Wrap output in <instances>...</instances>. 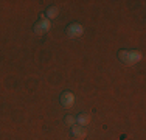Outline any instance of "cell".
Segmentation results:
<instances>
[{
	"mask_svg": "<svg viewBox=\"0 0 146 140\" xmlns=\"http://www.w3.org/2000/svg\"><path fill=\"white\" fill-rule=\"evenodd\" d=\"M118 58H120V61L124 62L126 65H134V64H137V62L141 61L143 55L138 50H121V51H118Z\"/></svg>",
	"mask_w": 146,
	"mask_h": 140,
	"instance_id": "1",
	"label": "cell"
},
{
	"mask_svg": "<svg viewBox=\"0 0 146 140\" xmlns=\"http://www.w3.org/2000/svg\"><path fill=\"white\" fill-rule=\"evenodd\" d=\"M50 28H51V22L47 19V17H42V19L34 25V33L36 34H44V33H47Z\"/></svg>",
	"mask_w": 146,
	"mask_h": 140,
	"instance_id": "2",
	"label": "cell"
},
{
	"mask_svg": "<svg viewBox=\"0 0 146 140\" xmlns=\"http://www.w3.org/2000/svg\"><path fill=\"white\" fill-rule=\"evenodd\" d=\"M59 100H61V106H62V107H65V109H70V107L73 106V103H75V95L67 90V92L62 93Z\"/></svg>",
	"mask_w": 146,
	"mask_h": 140,
	"instance_id": "3",
	"label": "cell"
},
{
	"mask_svg": "<svg viewBox=\"0 0 146 140\" xmlns=\"http://www.w3.org/2000/svg\"><path fill=\"white\" fill-rule=\"evenodd\" d=\"M84 33V28H82L81 23H70L67 27V34L68 37H79Z\"/></svg>",
	"mask_w": 146,
	"mask_h": 140,
	"instance_id": "4",
	"label": "cell"
},
{
	"mask_svg": "<svg viewBox=\"0 0 146 140\" xmlns=\"http://www.w3.org/2000/svg\"><path fill=\"white\" fill-rule=\"evenodd\" d=\"M70 134L73 135V137H76V139H84L86 135H87V132H86V129L82 128V126L73 125L72 129H70Z\"/></svg>",
	"mask_w": 146,
	"mask_h": 140,
	"instance_id": "5",
	"label": "cell"
},
{
	"mask_svg": "<svg viewBox=\"0 0 146 140\" xmlns=\"http://www.w3.org/2000/svg\"><path fill=\"white\" fill-rule=\"evenodd\" d=\"M76 123H78V126H87L90 123V115L89 114H86V112H81V114L76 117Z\"/></svg>",
	"mask_w": 146,
	"mask_h": 140,
	"instance_id": "6",
	"label": "cell"
},
{
	"mask_svg": "<svg viewBox=\"0 0 146 140\" xmlns=\"http://www.w3.org/2000/svg\"><path fill=\"white\" fill-rule=\"evenodd\" d=\"M58 14H59V8H58V6H50V8L47 9V19L48 20H53V19H56V17H58Z\"/></svg>",
	"mask_w": 146,
	"mask_h": 140,
	"instance_id": "7",
	"label": "cell"
},
{
	"mask_svg": "<svg viewBox=\"0 0 146 140\" xmlns=\"http://www.w3.org/2000/svg\"><path fill=\"white\" fill-rule=\"evenodd\" d=\"M75 123H76V120H75V117H72V115H68V117L65 118V125H68L70 128H72Z\"/></svg>",
	"mask_w": 146,
	"mask_h": 140,
	"instance_id": "8",
	"label": "cell"
}]
</instances>
